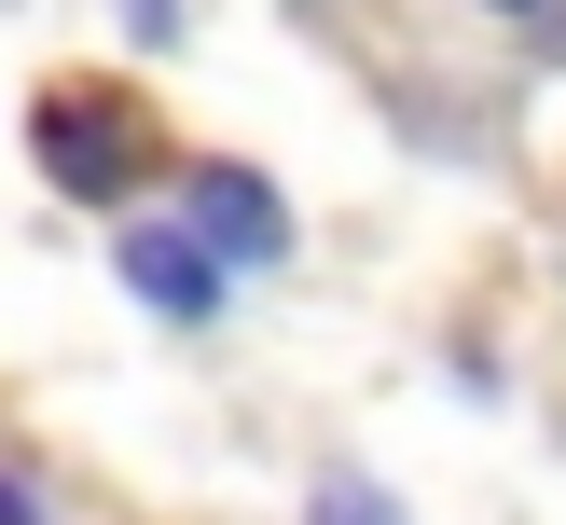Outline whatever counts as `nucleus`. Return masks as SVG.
Returning a JSON list of instances; mask_svg holds the SVG:
<instances>
[{
    "label": "nucleus",
    "instance_id": "f257e3e1",
    "mask_svg": "<svg viewBox=\"0 0 566 525\" xmlns=\"http://www.w3.org/2000/svg\"><path fill=\"white\" fill-rule=\"evenodd\" d=\"M28 153H42L55 193H83V208H125L138 180H153V111L125 97V83H42V111H28Z\"/></svg>",
    "mask_w": 566,
    "mask_h": 525
},
{
    "label": "nucleus",
    "instance_id": "f03ea898",
    "mask_svg": "<svg viewBox=\"0 0 566 525\" xmlns=\"http://www.w3.org/2000/svg\"><path fill=\"white\" fill-rule=\"evenodd\" d=\"M180 221L221 249V263H291V208H276V180H263V166H193Z\"/></svg>",
    "mask_w": 566,
    "mask_h": 525
},
{
    "label": "nucleus",
    "instance_id": "7ed1b4c3",
    "mask_svg": "<svg viewBox=\"0 0 566 525\" xmlns=\"http://www.w3.org/2000/svg\"><path fill=\"white\" fill-rule=\"evenodd\" d=\"M111 263H125V291L153 304V318H221V276H235L208 235H193V221H138Z\"/></svg>",
    "mask_w": 566,
    "mask_h": 525
},
{
    "label": "nucleus",
    "instance_id": "20e7f679",
    "mask_svg": "<svg viewBox=\"0 0 566 525\" xmlns=\"http://www.w3.org/2000/svg\"><path fill=\"white\" fill-rule=\"evenodd\" d=\"M304 525H401V497H387V484H359V470H332V484L304 497Z\"/></svg>",
    "mask_w": 566,
    "mask_h": 525
},
{
    "label": "nucleus",
    "instance_id": "39448f33",
    "mask_svg": "<svg viewBox=\"0 0 566 525\" xmlns=\"http://www.w3.org/2000/svg\"><path fill=\"white\" fill-rule=\"evenodd\" d=\"M125 28L138 42H180V0H125Z\"/></svg>",
    "mask_w": 566,
    "mask_h": 525
},
{
    "label": "nucleus",
    "instance_id": "423d86ee",
    "mask_svg": "<svg viewBox=\"0 0 566 525\" xmlns=\"http://www.w3.org/2000/svg\"><path fill=\"white\" fill-rule=\"evenodd\" d=\"M0 525H42V484L28 470H0Z\"/></svg>",
    "mask_w": 566,
    "mask_h": 525
},
{
    "label": "nucleus",
    "instance_id": "0eeeda50",
    "mask_svg": "<svg viewBox=\"0 0 566 525\" xmlns=\"http://www.w3.org/2000/svg\"><path fill=\"white\" fill-rule=\"evenodd\" d=\"M497 14H539V0H497Z\"/></svg>",
    "mask_w": 566,
    "mask_h": 525
}]
</instances>
